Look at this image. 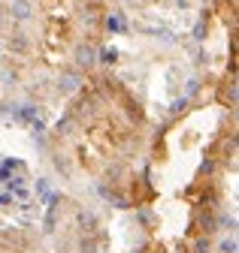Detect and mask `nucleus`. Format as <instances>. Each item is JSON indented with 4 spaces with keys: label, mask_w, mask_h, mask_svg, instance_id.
<instances>
[{
    "label": "nucleus",
    "mask_w": 239,
    "mask_h": 253,
    "mask_svg": "<svg viewBox=\"0 0 239 253\" xmlns=\"http://www.w3.org/2000/svg\"><path fill=\"white\" fill-rule=\"evenodd\" d=\"M73 63L79 70H91L97 67V48L91 42H76L73 45Z\"/></svg>",
    "instance_id": "f257e3e1"
},
{
    "label": "nucleus",
    "mask_w": 239,
    "mask_h": 253,
    "mask_svg": "<svg viewBox=\"0 0 239 253\" xmlns=\"http://www.w3.org/2000/svg\"><path fill=\"white\" fill-rule=\"evenodd\" d=\"M6 12H9V18H12V21L27 24V21L37 15V3H34V0H9Z\"/></svg>",
    "instance_id": "f03ea898"
},
{
    "label": "nucleus",
    "mask_w": 239,
    "mask_h": 253,
    "mask_svg": "<svg viewBox=\"0 0 239 253\" xmlns=\"http://www.w3.org/2000/svg\"><path fill=\"white\" fill-rule=\"evenodd\" d=\"M82 87V73L79 70H64L61 76H58V93H76Z\"/></svg>",
    "instance_id": "7ed1b4c3"
},
{
    "label": "nucleus",
    "mask_w": 239,
    "mask_h": 253,
    "mask_svg": "<svg viewBox=\"0 0 239 253\" xmlns=\"http://www.w3.org/2000/svg\"><path fill=\"white\" fill-rule=\"evenodd\" d=\"M115 48H103V51H97V63H115Z\"/></svg>",
    "instance_id": "20e7f679"
},
{
    "label": "nucleus",
    "mask_w": 239,
    "mask_h": 253,
    "mask_svg": "<svg viewBox=\"0 0 239 253\" xmlns=\"http://www.w3.org/2000/svg\"><path fill=\"white\" fill-rule=\"evenodd\" d=\"M9 48H15V51H24V48H27V40H24V34H15V40H9Z\"/></svg>",
    "instance_id": "39448f33"
},
{
    "label": "nucleus",
    "mask_w": 239,
    "mask_h": 253,
    "mask_svg": "<svg viewBox=\"0 0 239 253\" xmlns=\"http://www.w3.org/2000/svg\"><path fill=\"white\" fill-rule=\"evenodd\" d=\"M218 250H221V253H236V238H224V241L218 244Z\"/></svg>",
    "instance_id": "423d86ee"
},
{
    "label": "nucleus",
    "mask_w": 239,
    "mask_h": 253,
    "mask_svg": "<svg viewBox=\"0 0 239 253\" xmlns=\"http://www.w3.org/2000/svg\"><path fill=\"white\" fill-rule=\"evenodd\" d=\"M197 90H200V79H188V87H185V93H188V97H194Z\"/></svg>",
    "instance_id": "0eeeda50"
},
{
    "label": "nucleus",
    "mask_w": 239,
    "mask_h": 253,
    "mask_svg": "<svg viewBox=\"0 0 239 253\" xmlns=\"http://www.w3.org/2000/svg\"><path fill=\"white\" fill-rule=\"evenodd\" d=\"M194 250H197V253H209V241H206V238H200V241L194 244Z\"/></svg>",
    "instance_id": "6e6552de"
},
{
    "label": "nucleus",
    "mask_w": 239,
    "mask_h": 253,
    "mask_svg": "<svg viewBox=\"0 0 239 253\" xmlns=\"http://www.w3.org/2000/svg\"><path fill=\"white\" fill-rule=\"evenodd\" d=\"M82 253H94V241H82Z\"/></svg>",
    "instance_id": "1a4fd4ad"
},
{
    "label": "nucleus",
    "mask_w": 239,
    "mask_h": 253,
    "mask_svg": "<svg viewBox=\"0 0 239 253\" xmlns=\"http://www.w3.org/2000/svg\"><path fill=\"white\" fill-rule=\"evenodd\" d=\"M0 24H3V6H0Z\"/></svg>",
    "instance_id": "9d476101"
}]
</instances>
